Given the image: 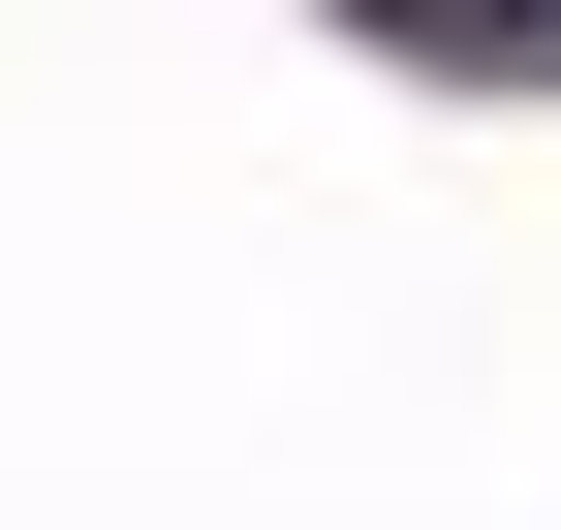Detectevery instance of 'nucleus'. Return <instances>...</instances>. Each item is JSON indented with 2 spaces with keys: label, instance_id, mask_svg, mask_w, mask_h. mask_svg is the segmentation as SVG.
<instances>
[{
  "label": "nucleus",
  "instance_id": "obj_1",
  "mask_svg": "<svg viewBox=\"0 0 561 530\" xmlns=\"http://www.w3.org/2000/svg\"><path fill=\"white\" fill-rule=\"evenodd\" d=\"M437 32H561V0H437Z\"/></svg>",
  "mask_w": 561,
  "mask_h": 530
}]
</instances>
